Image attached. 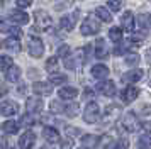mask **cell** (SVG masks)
<instances>
[{"mask_svg":"<svg viewBox=\"0 0 151 149\" xmlns=\"http://www.w3.org/2000/svg\"><path fill=\"white\" fill-rule=\"evenodd\" d=\"M68 53H70V47L68 46H61L60 49H58V54H60L61 58H68V56H70Z\"/></svg>","mask_w":151,"mask_h":149,"instance_id":"cell-40","label":"cell"},{"mask_svg":"<svg viewBox=\"0 0 151 149\" xmlns=\"http://www.w3.org/2000/svg\"><path fill=\"white\" fill-rule=\"evenodd\" d=\"M42 149H44V148H42Z\"/></svg>","mask_w":151,"mask_h":149,"instance_id":"cell-50","label":"cell"},{"mask_svg":"<svg viewBox=\"0 0 151 149\" xmlns=\"http://www.w3.org/2000/svg\"><path fill=\"white\" fill-rule=\"evenodd\" d=\"M99 117H100V108H99V105H97L95 102H90L88 105L85 107V110H83V119H85V122L93 124V122L99 120Z\"/></svg>","mask_w":151,"mask_h":149,"instance_id":"cell-1","label":"cell"},{"mask_svg":"<svg viewBox=\"0 0 151 149\" xmlns=\"http://www.w3.org/2000/svg\"><path fill=\"white\" fill-rule=\"evenodd\" d=\"M110 144H112V137L110 135H102L97 142V149H109Z\"/></svg>","mask_w":151,"mask_h":149,"instance_id":"cell-27","label":"cell"},{"mask_svg":"<svg viewBox=\"0 0 151 149\" xmlns=\"http://www.w3.org/2000/svg\"><path fill=\"white\" fill-rule=\"evenodd\" d=\"M42 137L49 142V144H56L60 142V134L55 127H44L42 129Z\"/></svg>","mask_w":151,"mask_h":149,"instance_id":"cell-14","label":"cell"},{"mask_svg":"<svg viewBox=\"0 0 151 149\" xmlns=\"http://www.w3.org/2000/svg\"><path fill=\"white\" fill-rule=\"evenodd\" d=\"M65 112L70 115V117H75L76 114H78V105H68V107H65Z\"/></svg>","mask_w":151,"mask_h":149,"instance_id":"cell-34","label":"cell"},{"mask_svg":"<svg viewBox=\"0 0 151 149\" xmlns=\"http://www.w3.org/2000/svg\"><path fill=\"white\" fill-rule=\"evenodd\" d=\"M80 31H82L83 36H93V34H97L99 31H100V26L93 20V17H87V19L82 22Z\"/></svg>","mask_w":151,"mask_h":149,"instance_id":"cell-4","label":"cell"},{"mask_svg":"<svg viewBox=\"0 0 151 149\" xmlns=\"http://www.w3.org/2000/svg\"><path fill=\"white\" fill-rule=\"evenodd\" d=\"M2 5H4V0H0V9H2Z\"/></svg>","mask_w":151,"mask_h":149,"instance_id":"cell-48","label":"cell"},{"mask_svg":"<svg viewBox=\"0 0 151 149\" xmlns=\"http://www.w3.org/2000/svg\"><path fill=\"white\" fill-rule=\"evenodd\" d=\"M2 129L5 130V134H17V130H19V124L14 120H7L4 125H2Z\"/></svg>","mask_w":151,"mask_h":149,"instance_id":"cell-25","label":"cell"},{"mask_svg":"<svg viewBox=\"0 0 151 149\" xmlns=\"http://www.w3.org/2000/svg\"><path fill=\"white\" fill-rule=\"evenodd\" d=\"M76 20H78V12L66 14V15H65V17L61 19V22H60V26H61V29H65V31H71V29L75 27Z\"/></svg>","mask_w":151,"mask_h":149,"instance_id":"cell-9","label":"cell"},{"mask_svg":"<svg viewBox=\"0 0 151 149\" xmlns=\"http://www.w3.org/2000/svg\"><path fill=\"white\" fill-rule=\"evenodd\" d=\"M141 78H143V71L141 69H131V71H127L122 76V81H126V83H136Z\"/></svg>","mask_w":151,"mask_h":149,"instance_id":"cell-17","label":"cell"},{"mask_svg":"<svg viewBox=\"0 0 151 149\" xmlns=\"http://www.w3.org/2000/svg\"><path fill=\"white\" fill-rule=\"evenodd\" d=\"M129 148V141L127 139H121V141H117V144L114 146V149H127Z\"/></svg>","mask_w":151,"mask_h":149,"instance_id":"cell-38","label":"cell"},{"mask_svg":"<svg viewBox=\"0 0 151 149\" xmlns=\"http://www.w3.org/2000/svg\"><path fill=\"white\" fill-rule=\"evenodd\" d=\"M119 108L116 107V105H110L107 110H105V119H104V122H114L119 117Z\"/></svg>","mask_w":151,"mask_h":149,"instance_id":"cell-21","label":"cell"},{"mask_svg":"<svg viewBox=\"0 0 151 149\" xmlns=\"http://www.w3.org/2000/svg\"><path fill=\"white\" fill-rule=\"evenodd\" d=\"M32 114H27V115H24L22 117V120H21V124L22 125H32L34 124V120H32V117H31Z\"/></svg>","mask_w":151,"mask_h":149,"instance_id":"cell-39","label":"cell"},{"mask_svg":"<svg viewBox=\"0 0 151 149\" xmlns=\"http://www.w3.org/2000/svg\"><path fill=\"white\" fill-rule=\"evenodd\" d=\"M95 15L100 20H104V22H110V20H112V15L109 14V10H107L105 7H97L95 9Z\"/></svg>","mask_w":151,"mask_h":149,"instance_id":"cell-23","label":"cell"},{"mask_svg":"<svg viewBox=\"0 0 151 149\" xmlns=\"http://www.w3.org/2000/svg\"><path fill=\"white\" fill-rule=\"evenodd\" d=\"M4 93H7V87H5V85H0V97Z\"/></svg>","mask_w":151,"mask_h":149,"instance_id":"cell-46","label":"cell"},{"mask_svg":"<svg viewBox=\"0 0 151 149\" xmlns=\"http://www.w3.org/2000/svg\"><path fill=\"white\" fill-rule=\"evenodd\" d=\"M137 148L139 149H151V135H143L137 141Z\"/></svg>","mask_w":151,"mask_h":149,"instance_id":"cell-29","label":"cell"},{"mask_svg":"<svg viewBox=\"0 0 151 149\" xmlns=\"http://www.w3.org/2000/svg\"><path fill=\"white\" fill-rule=\"evenodd\" d=\"M126 63H127V64H129V66H136L137 63H139V56H137V54H127V56H126Z\"/></svg>","mask_w":151,"mask_h":149,"instance_id":"cell-32","label":"cell"},{"mask_svg":"<svg viewBox=\"0 0 151 149\" xmlns=\"http://www.w3.org/2000/svg\"><path fill=\"white\" fill-rule=\"evenodd\" d=\"M51 24H53V19L49 17L48 12H44V10H37L36 12V26L41 31H48L51 27Z\"/></svg>","mask_w":151,"mask_h":149,"instance_id":"cell-5","label":"cell"},{"mask_svg":"<svg viewBox=\"0 0 151 149\" xmlns=\"http://www.w3.org/2000/svg\"><path fill=\"white\" fill-rule=\"evenodd\" d=\"M97 90L102 95H105V97H114L116 95V85H114V81H109V80L99 83L97 85Z\"/></svg>","mask_w":151,"mask_h":149,"instance_id":"cell-11","label":"cell"},{"mask_svg":"<svg viewBox=\"0 0 151 149\" xmlns=\"http://www.w3.org/2000/svg\"><path fill=\"white\" fill-rule=\"evenodd\" d=\"M137 20H139V27H141L143 31H148V27L151 26V17H150V15L143 14V15H139V17H137Z\"/></svg>","mask_w":151,"mask_h":149,"instance_id":"cell-28","label":"cell"},{"mask_svg":"<svg viewBox=\"0 0 151 149\" xmlns=\"http://www.w3.org/2000/svg\"><path fill=\"white\" fill-rule=\"evenodd\" d=\"M141 129L144 130V134H146V135H151V124H150V122H144V124H141Z\"/></svg>","mask_w":151,"mask_h":149,"instance_id":"cell-42","label":"cell"},{"mask_svg":"<svg viewBox=\"0 0 151 149\" xmlns=\"http://www.w3.org/2000/svg\"><path fill=\"white\" fill-rule=\"evenodd\" d=\"M107 56H109V49H107L105 39H97V42H95V58L105 59Z\"/></svg>","mask_w":151,"mask_h":149,"instance_id":"cell-12","label":"cell"},{"mask_svg":"<svg viewBox=\"0 0 151 149\" xmlns=\"http://www.w3.org/2000/svg\"><path fill=\"white\" fill-rule=\"evenodd\" d=\"M36 142V134L32 130H26L19 139V148L21 149H31Z\"/></svg>","mask_w":151,"mask_h":149,"instance_id":"cell-6","label":"cell"},{"mask_svg":"<svg viewBox=\"0 0 151 149\" xmlns=\"http://www.w3.org/2000/svg\"><path fill=\"white\" fill-rule=\"evenodd\" d=\"M146 59H148V63L151 64V49H148V53H146Z\"/></svg>","mask_w":151,"mask_h":149,"instance_id":"cell-47","label":"cell"},{"mask_svg":"<svg viewBox=\"0 0 151 149\" xmlns=\"http://www.w3.org/2000/svg\"><path fill=\"white\" fill-rule=\"evenodd\" d=\"M76 95H78V90L73 87H65L60 90V97H61L63 100H73Z\"/></svg>","mask_w":151,"mask_h":149,"instance_id":"cell-19","label":"cell"},{"mask_svg":"<svg viewBox=\"0 0 151 149\" xmlns=\"http://www.w3.org/2000/svg\"><path fill=\"white\" fill-rule=\"evenodd\" d=\"M12 66V59L9 56H0V71H7Z\"/></svg>","mask_w":151,"mask_h":149,"instance_id":"cell-31","label":"cell"},{"mask_svg":"<svg viewBox=\"0 0 151 149\" xmlns=\"http://www.w3.org/2000/svg\"><path fill=\"white\" fill-rule=\"evenodd\" d=\"M27 49H29V54L32 58H41L42 53H44V44H42L41 39L37 37H31L27 42Z\"/></svg>","mask_w":151,"mask_h":149,"instance_id":"cell-2","label":"cell"},{"mask_svg":"<svg viewBox=\"0 0 151 149\" xmlns=\"http://www.w3.org/2000/svg\"><path fill=\"white\" fill-rule=\"evenodd\" d=\"M109 37H110V41H114V42H121L122 41V29L121 27H112L109 31Z\"/></svg>","mask_w":151,"mask_h":149,"instance_id":"cell-24","label":"cell"},{"mask_svg":"<svg viewBox=\"0 0 151 149\" xmlns=\"http://www.w3.org/2000/svg\"><path fill=\"white\" fill-rule=\"evenodd\" d=\"M10 20L17 22V24H27L29 22V15L22 10H12L10 12Z\"/></svg>","mask_w":151,"mask_h":149,"instance_id":"cell-18","label":"cell"},{"mask_svg":"<svg viewBox=\"0 0 151 149\" xmlns=\"http://www.w3.org/2000/svg\"><path fill=\"white\" fill-rule=\"evenodd\" d=\"M107 4H109V7L114 10V12L121 10V0H107Z\"/></svg>","mask_w":151,"mask_h":149,"instance_id":"cell-37","label":"cell"},{"mask_svg":"<svg viewBox=\"0 0 151 149\" xmlns=\"http://www.w3.org/2000/svg\"><path fill=\"white\" fill-rule=\"evenodd\" d=\"M121 24H122V27L126 29V31H129V32H132L134 31V14L132 12H124L122 19H121Z\"/></svg>","mask_w":151,"mask_h":149,"instance_id":"cell-15","label":"cell"},{"mask_svg":"<svg viewBox=\"0 0 151 149\" xmlns=\"http://www.w3.org/2000/svg\"><path fill=\"white\" fill-rule=\"evenodd\" d=\"M56 66H58V59L56 58H49L46 61V69L48 71H56Z\"/></svg>","mask_w":151,"mask_h":149,"instance_id":"cell-33","label":"cell"},{"mask_svg":"<svg viewBox=\"0 0 151 149\" xmlns=\"http://www.w3.org/2000/svg\"><path fill=\"white\" fill-rule=\"evenodd\" d=\"M32 90H34L37 95H51L53 92V83L51 81H36L32 85Z\"/></svg>","mask_w":151,"mask_h":149,"instance_id":"cell-10","label":"cell"},{"mask_svg":"<svg viewBox=\"0 0 151 149\" xmlns=\"http://www.w3.org/2000/svg\"><path fill=\"white\" fill-rule=\"evenodd\" d=\"M82 149H88V148H82Z\"/></svg>","mask_w":151,"mask_h":149,"instance_id":"cell-49","label":"cell"},{"mask_svg":"<svg viewBox=\"0 0 151 149\" xmlns=\"http://www.w3.org/2000/svg\"><path fill=\"white\" fill-rule=\"evenodd\" d=\"M51 110L56 112V114H60V112H65V107H63L60 102H51Z\"/></svg>","mask_w":151,"mask_h":149,"instance_id":"cell-36","label":"cell"},{"mask_svg":"<svg viewBox=\"0 0 151 149\" xmlns=\"http://www.w3.org/2000/svg\"><path fill=\"white\" fill-rule=\"evenodd\" d=\"M71 146H73V141H71V139H66V141L63 142L61 149H71Z\"/></svg>","mask_w":151,"mask_h":149,"instance_id":"cell-44","label":"cell"},{"mask_svg":"<svg viewBox=\"0 0 151 149\" xmlns=\"http://www.w3.org/2000/svg\"><path fill=\"white\" fill-rule=\"evenodd\" d=\"M137 95H139V90L136 87H127L126 90H122V93H121V98H122L124 103H131L132 100H136Z\"/></svg>","mask_w":151,"mask_h":149,"instance_id":"cell-13","label":"cell"},{"mask_svg":"<svg viewBox=\"0 0 151 149\" xmlns=\"http://www.w3.org/2000/svg\"><path fill=\"white\" fill-rule=\"evenodd\" d=\"M17 110H19V105L15 103V102H2L0 103V114L5 115V117H10V115H15L17 114Z\"/></svg>","mask_w":151,"mask_h":149,"instance_id":"cell-8","label":"cell"},{"mask_svg":"<svg viewBox=\"0 0 151 149\" xmlns=\"http://www.w3.org/2000/svg\"><path fill=\"white\" fill-rule=\"evenodd\" d=\"M32 4V0H17V5L22 7V9H26V7H29Z\"/></svg>","mask_w":151,"mask_h":149,"instance_id":"cell-43","label":"cell"},{"mask_svg":"<svg viewBox=\"0 0 151 149\" xmlns=\"http://www.w3.org/2000/svg\"><path fill=\"white\" fill-rule=\"evenodd\" d=\"M131 44H132V46H134V44H136V46H141V44H143V37H141V36H132V37H131Z\"/></svg>","mask_w":151,"mask_h":149,"instance_id":"cell-41","label":"cell"},{"mask_svg":"<svg viewBox=\"0 0 151 149\" xmlns=\"http://www.w3.org/2000/svg\"><path fill=\"white\" fill-rule=\"evenodd\" d=\"M14 27L9 24L7 20H0V32H10Z\"/></svg>","mask_w":151,"mask_h":149,"instance_id":"cell-35","label":"cell"},{"mask_svg":"<svg viewBox=\"0 0 151 149\" xmlns=\"http://www.w3.org/2000/svg\"><path fill=\"white\" fill-rule=\"evenodd\" d=\"M5 78H7V81H19V78H21V68L17 66H10L7 69V73H5Z\"/></svg>","mask_w":151,"mask_h":149,"instance_id":"cell-20","label":"cell"},{"mask_svg":"<svg viewBox=\"0 0 151 149\" xmlns=\"http://www.w3.org/2000/svg\"><path fill=\"white\" fill-rule=\"evenodd\" d=\"M122 127L126 129L127 132H134V130H137V129L141 127V124H139V120H137V117H136L134 112H127V114L124 115Z\"/></svg>","mask_w":151,"mask_h":149,"instance_id":"cell-3","label":"cell"},{"mask_svg":"<svg viewBox=\"0 0 151 149\" xmlns=\"http://www.w3.org/2000/svg\"><path fill=\"white\" fill-rule=\"evenodd\" d=\"M26 110H27L29 114H39L42 110L41 98H37V97H29L27 102H26Z\"/></svg>","mask_w":151,"mask_h":149,"instance_id":"cell-7","label":"cell"},{"mask_svg":"<svg viewBox=\"0 0 151 149\" xmlns=\"http://www.w3.org/2000/svg\"><path fill=\"white\" fill-rule=\"evenodd\" d=\"M4 47H5V49H9V51H14V53H19V51H21V44H19V41L15 39V37L5 39Z\"/></svg>","mask_w":151,"mask_h":149,"instance_id":"cell-22","label":"cell"},{"mask_svg":"<svg viewBox=\"0 0 151 149\" xmlns=\"http://www.w3.org/2000/svg\"><path fill=\"white\" fill-rule=\"evenodd\" d=\"M0 149H9L7 148V139H4V137H0Z\"/></svg>","mask_w":151,"mask_h":149,"instance_id":"cell-45","label":"cell"},{"mask_svg":"<svg viewBox=\"0 0 151 149\" xmlns=\"http://www.w3.org/2000/svg\"><path fill=\"white\" fill-rule=\"evenodd\" d=\"M49 81H51L53 85H61V83L66 81V76H65V74H60V73H51Z\"/></svg>","mask_w":151,"mask_h":149,"instance_id":"cell-30","label":"cell"},{"mask_svg":"<svg viewBox=\"0 0 151 149\" xmlns=\"http://www.w3.org/2000/svg\"><path fill=\"white\" fill-rule=\"evenodd\" d=\"M107 74H109V68L105 66V64H95V66L92 68V76L97 78V80L107 78Z\"/></svg>","mask_w":151,"mask_h":149,"instance_id":"cell-16","label":"cell"},{"mask_svg":"<svg viewBox=\"0 0 151 149\" xmlns=\"http://www.w3.org/2000/svg\"><path fill=\"white\" fill-rule=\"evenodd\" d=\"M97 142H99V139H97L95 135L92 134H85L82 137V144L85 146V148H92V146H97Z\"/></svg>","mask_w":151,"mask_h":149,"instance_id":"cell-26","label":"cell"}]
</instances>
